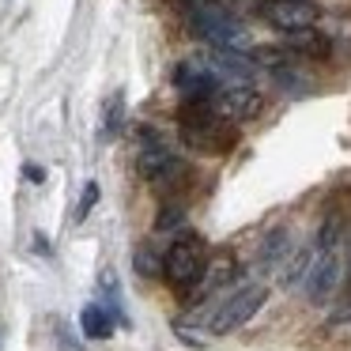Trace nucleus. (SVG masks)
Instances as JSON below:
<instances>
[{"label": "nucleus", "instance_id": "obj_7", "mask_svg": "<svg viewBox=\"0 0 351 351\" xmlns=\"http://www.w3.org/2000/svg\"><path fill=\"white\" fill-rule=\"evenodd\" d=\"M340 276H343L340 253H317V257H313V268H310V280H306V295H310V302L313 306L328 302L332 291L340 287Z\"/></svg>", "mask_w": 351, "mask_h": 351}, {"label": "nucleus", "instance_id": "obj_8", "mask_svg": "<svg viewBox=\"0 0 351 351\" xmlns=\"http://www.w3.org/2000/svg\"><path fill=\"white\" fill-rule=\"evenodd\" d=\"M287 49L295 57H313V61H325L328 53H332V42H328V34H321V31H295V34H287Z\"/></svg>", "mask_w": 351, "mask_h": 351}, {"label": "nucleus", "instance_id": "obj_10", "mask_svg": "<svg viewBox=\"0 0 351 351\" xmlns=\"http://www.w3.org/2000/svg\"><path fill=\"white\" fill-rule=\"evenodd\" d=\"M287 253H291V230H287V227H272V230L265 234V242H261L257 268H261V272H268V268L280 265Z\"/></svg>", "mask_w": 351, "mask_h": 351}, {"label": "nucleus", "instance_id": "obj_11", "mask_svg": "<svg viewBox=\"0 0 351 351\" xmlns=\"http://www.w3.org/2000/svg\"><path fill=\"white\" fill-rule=\"evenodd\" d=\"M80 328H84L87 340H106V336L114 332V313L99 302H87L84 310H80Z\"/></svg>", "mask_w": 351, "mask_h": 351}, {"label": "nucleus", "instance_id": "obj_20", "mask_svg": "<svg viewBox=\"0 0 351 351\" xmlns=\"http://www.w3.org/2000/svg\"><path fill=\"white\" fill-rule=\"evenodd\" d=\"M0 348H4V332H0Z\"/></svg>", "mask_w": 351, "mask_h": 351}, {"label": "nucleus", "instance_id": "obj_13", "mask_svg": "<svg viewBox=\"0 0 351 351\" xmlns=\"http://www.w3.org/2000/svg\"><path fill=\"white\" fill-rule=\"evenodd\" d=\"M250 61H253V64H265V69H276V72H280V69H287V64H295L298 57L291 53V49H287V42H283V46H257V49L250 53Z\"/></svg>", "mask_w": 351, "mask_h": 351}, {"label": "nucleus", "instance_id": "obj_3", "mask_svg": "<svg viewBox=\"0 0 351 351\" xmlns=\"http://www.w3.org/2000/svg\"><path fill=\"white\" fill-rule=\"evenodd\" d=\"M265 302H268V287H265V283H250V287L234 291V295H230L227 302L212 313V325H208V328H212L215 336L238 332L245 321H253V313H257Z\"/></svg>", "mask_w": 351, "mask_h": 351}, {"label": "nucleus", "instance_id": "obj_2", "mask_svg": "<svg viewBox=\"0 0 351 351\" xmlns=\"http://www.w3.org/2000/svg\"><path fill=\"white\" fill-rule=\"evenodd\" d=\"M204 242L197 234H182L178 242H170L167 257H162V276L174 291L189 295L193 287H200L204 280Z\"/></svg>", "mask_w": 351, "mask_h": 351}, {"label": "nucleus", "instance_id": "obj_18", "mask_svg": "<svg viewBox=\"0 0 351 351\" xmlns=\"http://www.w3.org/2000/svg\"><path fill=\"white\" fill-rule=\"evenodd\" d=\"M95 200H99V182H87V185H84V197H80V204H76V215H72V219H76V223H84L87 215H91Z\"/></svg>", "mask_w": 351, "mask_h": 351}, {"label": "nucleus", "instance_id": "obj_6", "mask_svg": "<svg viewBox=\"0 0 351 351\" xmlns=\"http://www.w3.org/2000/svg\"><path fill=\"white\" fill-rule=\"evenodd\" d=\"M212 106H215V114H219L223 121L242 125V121H253V117L261 114L265 99H261V91H253V84L250 87H223V91L212 99Z\"/></svg>", "mask_w": 351, "mask_h": 351}, {"label": "nucleus", "instance_id": "obj_17", "mask_svg": "<svg viewBox=\"0 0 351 351\" xmlns=\"http://www.w3.org/2000/svg\"><path fill=\"white\" fill-rule=\"evenodd\" d=\"M132 265H136V272L144 276V280H155V276H162V261L155 257L152 250H136V257H132Z\"/></svg>", "mask_w": 351, "mask_h": 351}, {"label": "nucleus", "instance_id": "obj_15", "mask_svg": "<svg viewBox=\"0 0 351 351\" xmlns=\"http://www.w3.org/2000/svg\"><path fill=\"white\" fill-rule=\"evenodd\" d=\"M125 125V95L114 91L106 102V110H102V136H117Z\"/></svg>", "mask_w": 351, "mask_h": 351}, {"label": "nucleus", "instance_id": "obj_4", "mask_svg": "<svg viewBox=\"0 0 351 351\" xmlns=\"http://www.w3.org/2000/svg\"><path fill=\"white\" fill-rule=\"evenodd\" d=\"M174 84H178V91L185 95V102H212L215 95L223 91V80H219V72L212 69L208 57H189V61H182L174 69Z\"/></svg>", "mask_w": 351, "mask_h": 351}, {"label": "nucleus", "instance_id": "obj_1", "mask_svg": "<svg viewBox=\"0 0 351 351\" xmlns=\"http://www.w3.org/2000/svg\"><path fill=\"white\" fill-rule=\"evenodd\" d=\"M178 136L189 152L200 155H227L238 144V129L215 114L212 102H185L178 114Z\"/></svg>", "mask_w": 351, "mask_h": 351}, {"label": "nucleus", "instance_id": "obj_9", "mask_svg": "<svg viewBox=\"0 0 351 351\" xmlns=\"http://www.w3.org/2000/svg\"><path fill=\"white\" fill-rule=\"evenodd\" d=\"M313 257L317 253L306 245V250H295L287 261H283V268H280V287H287V291H295V287H302L306 280H310V268H313Z\"/></svg>", "mask_w": 351, "mask_h": 351}, {"label": "nucleus", "instance_id": "obj_5", "mask_svg": "<svg viewBox=\"0 0 351 351\" xmlns=\"http://www.w3.org/2000/svg\"><path fill=\"white\" fill-rule=\"evenodd\" d=\"M257 12L268 27H276V31H283V34L310 31L321 19V8L313 0H265V4H257Z\"/></svg>", "mask_w": 351, "mask_h": 351}, {"label": "nucleus", "instance_id": "obj_16", "mask_svg": "<svg viewBox=\"0 0 351 351\" xmlns=\"http://www.w3.org/2000/svg\"><path fill=\"white\" fill-rule=\"evenodd\" d=\"M185 223V208L182 204H162L159 215H155V230H174Z\"/></svg>", "mask_w": 351, "mask_h": 351}, {"label": "nucleus", "instance_id": "obj_12", "mask_svg": "<svg viewBox=\"0 0 351 351\" xmlns=\"http://www.w3.org/2000/svg\"><path fill=\"white\" fill-rule=\"evenodd\" d=\"M230 276H234V257H230V253H219V257H215L212 265L204 268V280H200V287H197V298L212 295V291L223 287Z\"/></svg>", "mask_w": 351, "mask_h": 351}, {"label": "nucleus", "instance_id": "obj_19", "mask_svg": "<svg viewBox=\"0 0 351 351\" xmlns=\"http://www.w3.org/2000/svg\"><path fill=\"white\" fill-rule=\"evenodd\" d=\"M23 174L31 178V182H46V170L42 167H23Z\"/></svg>", "mask_w": 351, "mask_h": 351}, {"label": "nucleus", "instance_id": "obj_14", "mask_svg": "<svg viewBox=\"0 0 351 351\" xmlns=\"http://www.w3.org/2000/svg\"><path fill=\"white\" fill-rule=\"evenodd\" d=\"M340 234H343V219H340V215H328V219L321 223L317 238H313V253H336Z\"/></svg>", "mask_w": 351, "mask_h": 351}]
</instances>
